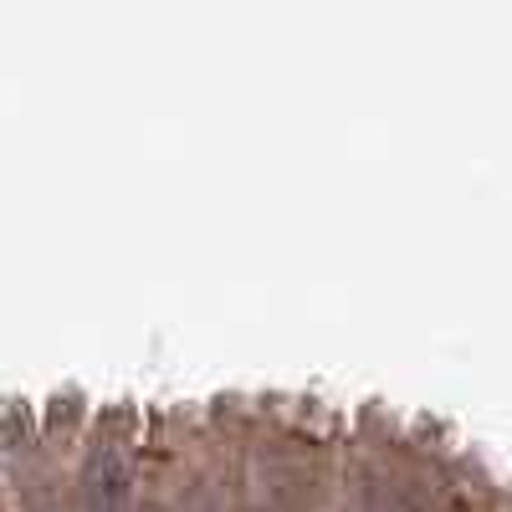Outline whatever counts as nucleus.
<instances>
[{
	"label": "nucleus",
	"instance_id": "3",
	"mask_svg": "<svg viewBox=\"0 0 512 512\" xmlns=\"http://www.w3.org/2000/svg\"><path fill=\"white\" fill-rule=\"evenodd\" d=\"M246 512H262V507H246Z\"/></svg>",
	"mask_w": 512,
	"mask_h": 512
},
{
	"label": "nucleus",
	"instance_id": "1",
	"mask_svg": "<svg viewBox=\"0 0 512 512\" xmlns=\"http://www.w3.org/2000/svg\"><path fill=\"white\" fill-rule=\"evenodd\" d=\"M128 482L123 446H98L88 461V512H128Z\"/></svg>",
	"mask_w": 512,
	"mask_h": 512
},
{
	"label": "nucleus",
	"instance_id": "2",
	"mask_svg": "<svg viewBox=\"0 0 512 512\" xmlns=\"http://www.w3.org/2000/svg\"><path fill=\"white\" fill-rule=\"evenodd\" d=\"M369 512H395V502H384V497H374V502H369Z\"/></svg>",
	"mask_w": 512,
	"mask_h": 512
}]
</instances>
